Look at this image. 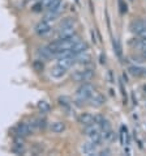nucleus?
Returning a JSON list of instances; mask_svg holds the SVG:
<instances>
[{"mask_svg": "<svg viewBox=\"0 0 146 156\" xmlns=\"http://www.w3.org/2000/svg\"><path fill=\"white\" fill-rule=\"evenodd\" d=\"M93 93H94V87L90 84L89 81L88 83H81V85L77 88V92H76L77 105L81 106V105H84L85 102H88Z\"/></svg>", "mask_w": 146, "mask_h": 156, "instance_id": "obj_1", "label": "nucleus"}, {"mask_svg": "<svg viewBox=\"0 0 146 156\" xmlns=\"http://www.w3.org/2000/svg\"><path fill=\"white\" fill-rule=\"evenodd\" d=\"M84 134L89 138V140H91L97 144H101L103 138H102V130L97 123L89 125V126H84Z\"/></svg>", "mask_w": 146, "mask_h": 156, "instance_id": "obj_2", "label": "nucleus"}, {"mask_svg": "<svg viewBox=\"0 0 146 156\" xmlns=\"http://www.w3.org/2000/svg\"><path fill=\"white\" fill-rule=\"evenodd\" d=\"M34 123L33 121H29V122H21L15 127V135L16 136H21V138H26L30 136L34 133Z\"/></svg>", "mask_w": 146, "mask_h": 156, "instance_id": "obj_3", "label": "nucleus"}, {"mask_svg": "<svg viewBox=\"0 0 146 156\" xmlns=\"http://www.w3.org/2000/svg\"><path fill=\"white\" fill-rule=\"evenodd\" d=\"M93 76H94V71L91 68H84V70L73 72L72 79L75 81H78V83H88V81L93 79Z\"/></svg>", "mask_w": 146, "mask_h": 156, "instance_id": "obj_4", "label": "nucleus"}, {"mask_svg": "<svg viewBox=\"0 0 146 156\" xmlns=\"http://www.w3.org/2000/svg\"><path fill=\"white\" fill-rule=\"evenodd\" d=\"M34 30H35V33L39 37H47L51 32H52V27H51V24L47 23L46 20H42L35 25Z\"/></svg>", "mask_w": 146, "mask_h": 156, "instance_id": "obj_5", "label": "nucleus"}, {"mask_svg": "<svg viewBox=\"0 0 146 156\" xmlns=\"http://www.w3.org/2000/svg\"><path fill=\"white\" fill-rule=\"evenodd\" d=\"M81 152H82L84 155H98V152H99V144H97V143H94L91 140L89 142H85L81 144Z\"/></svg>", "mask_w": 146, "mask_h": 156, "instance_id": "obj_6", "label": "nucleus"}, {"mask_svg": "<svg viewBox=\"0 0 146 156\" xmlns=\"http://www.w3.org/2000/svg\"><path fill=\"white\" fill-rule=\"evenodd\" d=\"M89 50V43L86 41H80L77 42L75 46H73V49L71 50V53L75 55V57H77V55L82 54V53H86V51Z\"/></svg>", "mask_w": 146, "mask_h": 156, "instance_id": "obj_7", "label": "nucleus"}, {"mask_svg": "<svg viewBox=\"0 0 146 156\" xmlns=\"http://www.w3.org/2000/svg\"><path fill=\"white\" fill-rule=\"evenodd\" d=\"M88 102H90V105L94 106V108H101V106L105 105V97H103L101 93H98L94 90V93L91 94V97L89 98Z\"/></svg>", "mask_w": 146, "mask_h": 156, "instance_id": "obj_8", "label": "nucleus"}, {"mask_svg": "<svg viewBox=\"0 0 146 156\" xmlns=\"http://www.w3.org/2000/svg\"><path fill=\"white\" fill-rule=\"evenodd\" d=\"M94 123H97L98 126L101 127V130H110L111 129V125H110V121L106 118V117H103L101 114H95L94 115Z\"/></svg>", "mask_w": 146, "mask_h": 156, "instance_id": "obj_9", "label": "nucleus"}, {"mask_svg": "<svg viewBox=\"0 0 146 156\" xmlns=\"http://www.w3.org/2000/svg\"><path fill=\"white\" fill-rule=\"evenodd\" d=\"M65 73H67V70L63 68L61 66H59V64H55L50 70V75H51V77H54V79H61V77L65 76Z\"/></svg>", "mask_w": 146, "mask_h": 156, "instance_id": "obj_10", "label": "nucleus"}, {"mask_svg": "<svg viewBox=\"0 0 146 156\" xmlns=\"http://www.w3.org/2000/svg\"><path fill=\"white\" fill-rule=\"evenodd\" d=\"M78 123H81L82 126H89V125H93L94 123V115L91 113H81L78 115Z\"/></svg>", "mask_w": 146, "mask_h": 156, "instance_id": "obj_11", "label": "nucleus"}, {"mask_svg": "<svg viewBox=\"0 0 146 156\" xmlns=\"http://www.w3.org/2000/svg\"><path fill=\"white\" fill-rule=\"evenodd\" d=\"M76 33V27H67V28H59V38H68L75 36Z\"/></svg>", "mask_w": 146, "mask_h": 156, "instance_id": "obj_12", "label": "nucleus"}, {"mask_svg": "<svg viewBox=\"0 0 146 156\" xmlns=\"http://www.w3.org/2000/svg\"><path fill=\"white\" fill-rule=\"evenodd\" d=\"M65 129H67L65 123L61 122V121H56V122H52L50 125V130L54 134H61V133L65 131Z\"/></svg>", "mask_w": 146, "mask_h": 156, "instance_id": "obj_13", "label": "nucleus"}, {"mask_svg": "<svg viewBox=\"0 0 146 156\" xmlns=\"http://www.w3.org/2000/svg\"><path fill=\"white\" fill-rule=\"evenodd\" d=\"M146 28V23L142 20H137V21H133L132 25H131V29H132V32L133 33H136L137 36L142 32V30Z\"/></svg>", "mask_w": 146, "mask_h": 156, "instance_id": "obj_14", "label": "nucleus"}, {"mask_svg": "<svg viewBox=\"0 0 146 156\" xmlns=\"http://www.w3.org/2000/svg\"><path fill=\"white\" fill-rule=\"evenodd\" d=\"M129 73L136 77H141V76H146V68L140 67V66H131L129 68Z\"/></svg>", "mask_w": 146, "mask_h": 156, "instance_id": "obj_15", "label": "nucleus"}, {"mask_svg": "<svg viewBox=\"0 0 146 156\" xmlns=\"http://www.w3.org/2000/svg\"><path fill=\"white\" fill-rule=\"evenodd\" d=\"M76 62L80 63V64H84V66L90 64L91 63V55H90L88 51L86 53H82V54H80V55H77L76 57Z\"/></svg>", "mask_w": 146, "mask_h": 156, "instance_id": "obj_16", "label": "nucleus"}, {"mask_svg": "<svg viewBox=\"0 0 146 156\" xmlns=\"http://www.w3.org/2000/svg\"><path fill=\"white\" fill-rule=\"evenodd\" d=\"M112 46H114V53L116 54V57L119 59L123 58V47H121V43H120L119 38H114L112 40Z\"/></svg>", "mask_w": 146, "mask_h": 156, "instance_id": "obj_17", "label": "nucleus"}, {"mask_svg": "<svg viewBox=\"0 0 146 156\" xmlns=\"http://www.w3.org/2000/svg\"><path fill=\"white\" fill-rule=\"evenodd\" d=\"M37 54H38V57H39L42 60H46V59H50V58H52V57H54V55L51 54V51L48 50V47H47V46L38 49Z\"/></svg>", "mask_w": 146, "mask_h": 156, "instance_id": "obj_18", "label": "nucleus"}, {"mask_svg": "<svg viewBox=\"0 0 146 156\" xmlns=\"http://www.w3.org/2000/svg\"><path fill=\"white\" fill-rule=\"evenodd\" d=\"M59 105L61 106V109H63L64 112H67L68 114L71 113V110H72V104H71V101H69L68 98L60 97V98H59Z\"/></svg>", "mask_w": 146, "mask_h": 156, "instance_id": "obj_19", "label": "nucleus"}, {"mask_svg": "<svg viewBox=\"0 0 146 156\" xmlns=\"http://www.w3.org/2000/svg\"><path fill=\"white\" fill-rule=\"evenodd\" d=\"M67 27H76V20L73 17H67L59 25V28H67Z\"/></svg>", "mask_w": 146, "mask_h": 156, "instance_id": "obj_20", "label": "nucleus"}, {"mask_svg": "<svg viewBox=\"0 0 146 156\" xmlns=\"http://www.w3.org/2000/svg\"><path fill=\"white\" fill-rule=\"evenodd\" d=\"M33 123H34V127L39 129V130H43L47 126V121L45 118H35V119H33Z\"/></svg>", "mask_w": 146, "mask_h": 156, "instance_id": "obj_21", "label": "nucleus"}, {"mask_svg": "<svg viewBox=\"0 0 146 156\" xmlns=\"http://www.w3.org/2000/svg\"><path fill=\"white\" fill-rule=\"evenodd\" d=\"M58 13H56V12H52V11H47L46 12V15H45V17H43V20H46L47 21V23H54V21L55 20H56L58 19Z\"/></svg>", "mask_w": 146, "mask_h": 156, "instance_id": "obj_22", "label": "nucleus"}, {"mask_svg": "<svg viewBox=\"0 0 146 156\" xmlns=\"http://www.w3.org/2000/svg\"><path fill=\"white\" fill-rule=\"evenodd\" d=\"M38 109H39V112H41L42 114H46V113H48V112H50L51 106H50L48 102H46V101H39V102H38Z\"/></svg>", "mask_w": 146, "mask_h": 156, "instance_id": "obj_23", "label": "nucleus"}, {"mask_svg": "<svg viewBox=\"0 0 146 156\" xmlns=\"http://www.w3.org/2000/svg\"><path fill=\"white\" fill-rule=\"evenodd\" d=\"M136 46L138 47V49L142 51L144 57L146 58V40H144V38H140V40L136 41Z\"/></svg>", "mask_w": 146, "mask_h": 156, "instance_id": "obj_24", "label": "nucleus"}, {"mask_svg": "<svg viewBox=\"0 0 146 156\" xmlns=\"http://www.w3.org/2000/svg\"><path fill=\"white\" fill-rule=\"evenodd\" d=\"M119 85H120V90H121V94H123V101H124V104H128V93H127L125 87H124V81L120 80Z\"/></svg>", "mask_w": 146, "mask_h": 156, "instance_id": "obj_25", "label": "nucleus"}, {"mask_svg": "<svg viewBox=\"0 0 146 156\" xmlns=\"http://www.w3.org/2000/svg\"><path fill=\"white\" fill-rule=\"evenodd\" d=\"M118 4H119V8H120V12L121 13H127L128 12V5L124 0H118Z\"/></svg>", "mask_w": 146, "mask_h": 156, "instance_id": "obj_26", "label": "nucleus"}, {"mask_svg": "<svg viewBox=\"0 0 146 156\" xmlns=\"http://www.w3.org/2000/svg\"><path fill=\"white\" fill-rule=\"evenodd\" d=\"M43 9H45V8H43V5H42V3H41V2H38L33 7V11H34V12H42Z\"/></svg>", "mask_w": 146, "mask_h": 156, "instance_id": "obj_27", "label": "nucleus"}, {"mask_svg": "<svg viewBox=\"0 0 146 156\" xmlns=\"http://www.w3.org/2000/svg\"><path fill=\"white\" fill-rule=\"evenodd\" d=\"M54 0H41V3H42V5H43V8L45 9H47V8H48V5L51 3H52Z\"/></svg>", "mask_w": 146, "mask_h": 156, "instance_id": "obj_28", "label": "nucleus"}, {"mask_svg": "<svg viewBox=\"0 0 146 156\" xmlns=\"http://www.w3.org/2000/svg\"><path fill=\"white\" fill-rule=\"evenodd\" d=\"M76 3H77V4H80V0H76Z\"/></svg>", "mask_w": 146, "mask_h": 156, "instance_id": "obj_29", "label": "nucleus"}, {"mask_svg": "<svg viewBox=\"0 0 146 156\" xmlns=\"http://www.w3.org/2000/svg\"><path fill=\"white\" fill-rule=\"evenodd\" d=\"M25 2H32V0H25Z\"/></svg>", "mask_w": 146, "mask_h": 156, "instance_id": "obj_30", "label": "nucleus"}]
</instances>
